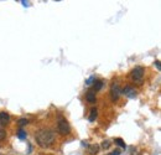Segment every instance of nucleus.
Wrapping results in <instances>:
<instances>
[{"instance_id": "19", "label": "nucleus", "mask_w": 161, "mask_h": 155, "mask_svg": "<svg viewBox=\"0 0 161 155\" xmlns=\"http://www.w3.org/2000/svg\"><path fill=\"white\" fill-rule=\"evenodd\" d=\"M0 155H4V154H0Z\"/></svg>"}, {"instance_id": "16", "label": "nucleus", "mask_w": 161, "mask_h": 155, "mask_svg": "<svg viewBox=\"0 0 161 155\" xmlns=\"http://www.w3.org/2000/svg\"><path fill=\"white\" fill-rule=\"evenodd\" d=\"M93 81H94V77H89V78L85 81V84H87V86H90V84L93 83Z\"/></svg>"}, {"instance_id": "9", "label": "nucleus", "mask_w": 161, "mask_h": 155, "mask_svg": "<svg viewBox=\"0 0 161 155\" xmlns=\"http://www.w3.org/2000/svg\"><path fill=\"white\" fill-rule=\"evenodd\" d=\"M97 117H98V111H97L95 108H92V109H90V113H89V117H88L89 122H94Z\"/></svg>"}, {"instance_id": "1", "label": "nucleus", "mask_w": 161, "mask_h": 155, "mask_svg": "<svg viewBox=\"0 0 161 155\" xmlns=\"http://www.w3.org/2000/svg\"><path fill=\"white\" fill-rule=\"evenodd\" d=\"M35 139L40 148L46 149V148H50L55 143L56 134H55V132H52L50 129H41L35 134Z\"/></svg>"}, {"instance_id": "6", "label": "nucleus", "mask_w": 161, "mask_h": 155, "mask_svg": "<svg viewBox=\"0 0 161 155\" xmlns=\"http://www.w3.org/2000/svg\"><path fill=\"white\" fill-rule=\"evenodd\" d=\"M10 122V116L6 112H0V127L6 125Z\"/></svg>"}, {"instance_id": "15", "label": "nucleus", "mask_w": 161, "mask_h": 155, "mask_svg": "<svg viewBox=\"0 0 161 155\" xmlns=\"http://www.w3.org/2000/svg\"><path fill=\"white\" fill-rule=\"evenodd\" d=\"M5 138H6V132L4 129H0V142L4 140Z\"/></svg>"}, {"instance_id": "4", "label": "nucleus", "mask_w": 161, "mask_h": 155, "mask_svg": "<svg viewBox=\"0 0 161 155\" xmlns=\"http://www.w3.org/2000/svg\"><path fill=\"white\" fill-rule=\"evenodd\" d=\"M120 92H122V89H120L119 84H118V83H114V84L112 86V88H110V98H112V101H113V102L118 101Z\"/></svg>"}, {"instance_id": "17", "label": "nucleus", "mask_w": 161, "mask_h": 155, "mask_svg": "<svg viewBox=\"0 0 161 155\" xmlns=\"http://www.w3.org/2000/svg\"><path fill=\"white\" fill-rule=\"evenodd\" d=\"M108 155H120V150L117 149V150H114L113 153H110V154H108Z\"/></svg>"}, {"instance_id": "14", "label": "nucleus", "mask_w": 161, "mask_h": 155, "mask_svg": "<svg viewBox=\"0 0 161 155\" xmlns=\"http://www.w3.org/2000/svg\"><path fill=\"white\" fill-rule=\"evenodd\" d=\"M109 147H110V142H109V140H104V142L102 143V148H103V149H109Z\"/></svg>"}, {"instance_id": "7", "label": "nucleus", "mask_w": 161, "mask_h": 155, "mask_svg": "<svg viewBox=\"0 0 161 155\" xmlns=\"http://www.w3.org/2000/svg\"><path fill=\"white\" fill-rule=\"evenodd\" d=\"M85 99H87V102H89V103H95V101H97L95 92H94V91H88L87 94H85Z\"/></svg>"}, {"instance_id": "3", "label": "nucleus", "mask_w": 161, "mask_h": 155, "mask_svg": "<svg viewBox=\"0 0 161 155\" xmlns=\"http://www.w3.org/2000/svg\"><path fill=\"white\" fill-rule=\"evenodd\" d=\"M144 67L141 66H136L135 68H133V71L130 72V78L133 82H136V83H141L143 82V78H144Z\"/></svg>"}, {"instance_id": "10", "label": "nucleus", "mask_w": 161, "mask_h": 155, "mask_svg": "<svg viewBox=\"0 0 161 155\" xmlns=\"http://www.w3.org/2000/svg\"><path fill=\"white\" fill-rule=\"evenodd\" d=\"M114 143H115L118 147L123 148V149H125V148H126V145H125V143H124V140H123L122 138H115V139H114Z\"/></svg>"}, {"instance_id": "5", "label": "nucleus", "mask_w": 161, "mask_h": 155, "mask_svg": "<svg viewBox=\"0 0 161 155\" xmlns=\"http://www.w3.org/2000/svg\"><path fill=\"white\" fill-rule=\"evenodd\" d=\"M122 93H123L125 97H128V98H135V97H136V91H135V88H134V87H130V86L124 87V88L122 89Z\"/></svg>"}, {"instance_id": "12", "label": "nucleus", "mask_w": 161, "mask_h": 155, "mask_svg": "<svg viewBox=\"0 0 161 155\" xmlns=\"http://www.w3.org/2000/svg\"><path fill=\"white\" fill-rule=\"evenodd\" d=\"M102 87H103V82H102V81H97V82L94 83V86H93V89L97 92V91H99Z\"/></svg>"}, {"instance_id": "11", "label": "nucleus", "mask_w": 161, "mask_h": 155, "mask_svg": "<svg viewBox=\"0 0 161 155\" xmlns=\"http://www.w3.org/2000/svg\"><path fill=\"white\" fill-rule=\"evenodd\" d=\"M26 135H27V134H26V132H25L24 129H19V130H17V138H19V139H25Z\"/></svg>"}, {"instance_id": "13", "label": "nucleus", "mask_w": 161, "mask_h": 155, "mask_svg": "<svg viewBox=\"0 0 161 155\" xmlns=\"http://www.w3.org/2000/svg\"><path fill=\"white\" fill-rule=\"evenodd\" d=\"M27 123H29V121H27V119H25V118H21V119L17 122L19 127H24V125H26Z\"/></svg>"}, {"instance_id": "8", "label": "nucleus", "mask_w": 161, "mask_h": 155, "mask_svg": "<svg viewBox=\"0 0 161 155\" xmlns=\"http://www.w3.org/2000/svg\"><path fill=\"white\" fill-rule=\"evenodd\" d=\"M88 152L92 155H95L99 152V145H98V144H90V145L88 147Z\"/></svg>"}, {"instance_id": "2", "label": "nucleus", "mask_w": 161, "mask_h": 155, "mask_svg": "<svg viewBox=\"0 0 161 155\" xmlns=\"http://www.w3.org/2000/svg\"><path fill=\"white\" fill-rule=\"evenodd\" d=\"M57 132L61 135H68L71 133V127H70V123L67 122L66 118L60 117L58 123H57Z\"/></svg>"}, {"instance_id": "18", "label": "nucleus", "mask_w": 161, "mask_h": 155, "mask_svg": "<svg viewBox=\"0 0 161 155\" xmlns=\"http://www.w3.org/2000/svg\"><path fill=\"white\" fill-rule=\"evenodd\" d=\"M155 65H156V67H158V70H159V71H160V70H161L160 61H156V62H155Z\"/></svg>"}]
</instances>
